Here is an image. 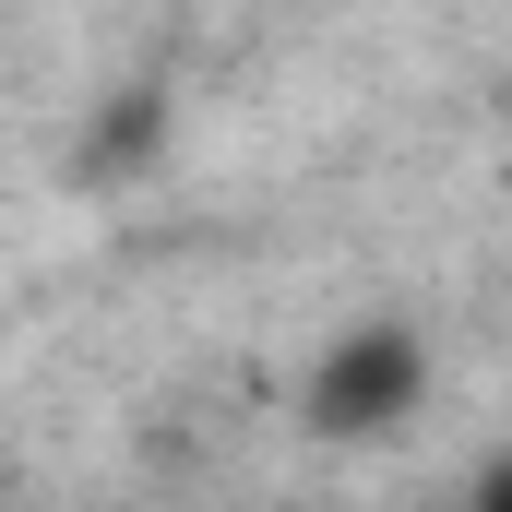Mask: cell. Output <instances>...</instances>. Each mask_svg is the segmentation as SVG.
<instances>
[{
  "label": "cell",
  "instance_id": "1",
  "mask_svg": "<svg viewBox=\"0 0 512 512\" xmlns=\"http://www.w3.org/2000/svg\"><path fill=\"white\" fill-rule=\"evenodd\" d=\"M429 405V334L417 322H346L322 358H310V393H298V417L322 429V441H382Z\"/></svg>",
  "mask_w": 512,
  "mask_h": 512
},
{
  "label": "cell",
  "instance_id": "2",
  "mask_svg": "<svg viewBox=\"0 0 512 512\" xmlns=\"http://www.w3.org/2000/svg\"><path fill=\"white\" fill-rule=\"evenodd\" d=\"M477 512H512V465H489V489H477Z\"/></svg>",
  "mask_w": 512,
  "mask_h": 512
}]
</instances>
